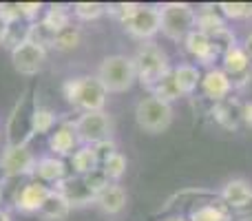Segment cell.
<instances>
[{"instance_id": "obj_1", "label": "cell", "mask_w": 252, "mask_h": 221, "mask_svg": "<svg viewBox=\"0 0 252 221\" xmlns=\"http://www.w3.org/2000/svg\"><path fill=\"white\" fill-rule=\"evenodd\" d=\"M35 109H38L35 91L33 89H27V91L18 97V102L13 104V109L7 117V126H4L7 146H29L31 137H33Z\"/></svg>"}, {"instance_id": "obj_43", "label": "cell", "mask_w": 252, "mask_h": 221, "mask_svg": "<svg viewBox=\"0 0 252 221\" xmlns=\"http://www.w3.org/2000/svg\"><path fill=\"white\" fill-rule=\"evenodd\" d=\"M166 221H188L186 217H179V215H177V217H170V219H166Z\"/></svg>"}, {"instance_id": "obj_30", "label": "cell", "mask_w": 252, "mask_h": 221, "mask_svg": "<svg viewBox=\"0 0 252 221\" xmlns=\"http://www.w3.org/2000/svg\"><path fill=\"white\" fill-rule=\"evenodd\" d=\"M126 166H128V159H126L122 153L118 151V153H113V155H111L109 159L100 166V168H102V173L109 177V182H118V179L124 177Z\"/></svg>"}, {"instance_id": "obj_33", "label": "cell", "mask_w": 252, "mask_h": 221, "mask_svg": "<svg viewBox=\"0 0 252 221\" xmlns=\"http://www.w3.org/2000/svg\"><path fill=\"white\" fill-rule=\"evenodd\" d=\"M27 33H29V25L27 22H13V25H7V31H4L2 38V47H7L9 51L22 44L27 40Z\"/></svg>"}, {"instance_id": "obj_27", "label": "cell", "mask_w": 252, "mask_h": 221, "mask_svg": "<svg viewBox=\"0 0 252 221\" xmlns=\"http://www.w3.org/2000/svg\"><path fill=\"white\" fill-rule=\"evenodd\" d=\"M151 93H153V97L166 102V104H173L175 100H179V97H182L177 82H175V78H173V69H170L168 75H164V78H161L159 82L151 89Z\"/></svg>"}, {"instance_id": "obj_35", "label": "cell", "mask_w": 252, "mask_h": 221, "mask_svg": "<svg viewBox=\"0 0 252 221\" xmlns=\"http://www.w3.org/2000/svg\"><path fill=\"white\" fill-rule=\"evenodd\" d=\"M139 4L137 2H118V4H106V13L109 16H113L115 20H120L124 25L126 20H128L130 16H133L135 11H137Z\"/></svg>"}, {"instance_id": "obj_7", "label": "cell", "mask_w": 252, "mask_h": 221, "mask_svg": "<svg viewBox=\"0 0 252 221\" xmlns=\"http://www.w3.org/2000/svg\"><path fill=\"white\" fill-rule=\"evenodd\" d=\"M73 126L78 133L80 146H93L97 142L111 139V133H113V122L106 111L80 113L78 120H73Z\"/></svg>"}, {"instance_id": "obj_40", "label": "cell", "mask_w": 252, "mask_h": 221, "mask_svg": "<svg viewBox=\"0 0 252 221\" xmlns=\"http://www.w3.org/2000/svg\"><path fill=\"white\" fill-rule=\"evenodd\" d=\"M244 51L248 53V58L252 60V31H250L248 35H246V40H244Z\"/></svg>"}, {"instance_id": "obj_24", "label": "cell", "mask_w": 252, "mask_h": 221, "mask_svg": "<svg viewBox=\"0 0 252 221\" xmlns=\"http://www.w3.org/2000/svg\"><path fill=\"white\" fill-rule=\"evenodd\" d=\"M42 25L49 27L53 33H60L62 29L71 27V7H66V4H51L42 16Z\"/></svg>"}, {"instance_id": "obj_17", "label": "cell", "mask_w": 252, "mask_h": 221, "mask_svg": "<svg viewBox=\"0 0 252 221\" xmlns=\"http://www.w3.org/2000/svg\"><path fill=\"white\" fill-rule=\"evenodd\" d=\"M33 177L42 184H53V186H56V184H60L62 179L69 177V166L64 164V159H60V157H56V155L40 157V159L35 161Z\"/></svg>"}, {"instance_id": "obj_19", "label": "cell", "mask_w": 252, "mask_h": 221, "mask_svg": "<svg viewBox=\"0 0 252 221\" xmlns=\"http://www.w3.org/2000/svg\"><path fill=\"white\" fill-rule=\"evenodd\" d=\"M195 29L201 31L204 35H208V38H217V35H221L223 31L228 29L226 25V18L221 16V13L217 11V9H210V7H204L197 11V18H195Z\"/></svg>"}, {"instance_id": "obj_10", "label": "cell", "mask_w": 252, "mask_h": 221, "mask_svg": "<svg viewBox=\"0 0 252 221\" xmlns=\"http://www.w3.org/2000/svg\"><path fill=\"white\" fill-rule=\"evenodd\" d=\"M49 192H51V186L38 182V179H31V182L16 188V192H13V208L22 215L40 213V208H42V204L47 201Z\"/></svg>"}, {"instance_id": "obj_3", "label": "cell", "mask_w": 252, "mask_h": 221, "mask_svg": "<svg viewBox=\"0 0 252 221\" xmlns=\"http://www.w3.org/2000/svg\"><path fill=\"white\" fill-rule=\"evenodd\" d=\"M135 71H137V82L151 91L164 75L170 73V60L161 47L155 42H142L133 58Z\"/></svg>"}, {"instance_id": "obj_23", "label": "cell", "mask_w": 252, "mask_h": 221, "mask_svg": "<svg viewBox=\"0 0 252 221\" xmlns=\"http://www.w3.org/2000/svg\"><path fill=\"white\" fill-rule=\"evenodd\" d=\"M69 213H71V206L66 204V199L60 195V192H56L51 188V192H49L47 201L42 204V208H40L38 215L44 221H64L69 217Z\"/></svg>"}, {"instance_id": "obj_28", "label": "cell", "mask_w": 252, "mask_h": 221, "mask_svg": "<svg viewBox=\"0 0 252 221\" xmlns=\"http://www.w3.org/2000/svg\"><path fill=\"white\" fill-rule=\"evenodd\" d=\"M27 40L42 49H53V40H56V33H53L49 27L42 25V20H35L29 25V33H27Z\"/></svg>"}, {"instance_id": "obj_21", "label": "cell", "mask_w": 252, "mask_h": 221, "mask_svg": "<svg viewBox=\"0 0 252 221\" xmlns=\"http://www.w3.org/2000/svg\"><path fill=\"white\" fill-rule=\"evenodd\" d=\"M188 221H232V213L221 199H215L210 204L195 206L188 215Z\"/></svg>"}, {"instance_id": "obj_6", "label": "cell", "mask_w": 252, "mask_h": 221, "mask_svg": "<svg viewBox=\"0 0 252 221\" xmlns=\"http://www.w3.org/2000/svg\"><path fill=\"white\" fill-rule=\"evenodd\" d=\"M173 104H166V102L157 100L153 95L139 100L137 106H135V122L144 133L151 135H159L164 130H168L170 124H173Z\"/></svg>"}, {"instance_id": "obj_8", "label": "cell", "mask_w": 252, "mask_h": 221, "mask_svg": "<svg viewBox=\"0 0 252 221\" xmlns=\"http://www.w3.org/2000/svg\"><path fill=\"white\" fill-rule=\"evenodd\" d=\"M35 155L29 146H4L0 153V173L4 179L29 177L35 170Z\"/></svg>"}, {"instance_id": "obj_12", "label": "cell", "mask_w": 252, "mask_h": 221, "mask_svg": "<svg viewBox=\"0 0 252 221\" xmlns=\"http://www.w3.org/2000/svg\"><path fill=\"white\" fill-rule=\"evenodd\" d=\"M53 190L60 192L71 208H82V206L95 204V199H97L95 190L89 186L82 175H69V177L62 179L60 184H56Z\"/></svg>"}, {"instance_id": "obj_22", "label": "cell", "mask_w": 252, "mask_h": 221, "mask_svg": "<svg viewBox=\"0 0 252 221\" xmlns=\"http://www.w3.org/2000/svg\"><path fill=\"white\" fill-rule=\"evenodd\" d=\"M201 71L195 64H177L173 69V78L179 87L182 95H192L197 91V87L201 84Z\"/></svg>"}, {"instance_id": "obj_44", "label": "cell", "mask_w": 252, "mask_h": 221, "mask_svg": "<svg viewBox=\"0 0 252 221\" xmlns=\"http://www.w3.org/2000/svg\"><path fill=\"white\" fill-rule=\"evenodd\" d=\"M0 201H2V184H0Z\"/></svg>"}, {"instance_id": "obj_11", "label": "cell", "mask_w": 252, "mask_h": 221, "mask_svg": "<svg viewBox=\"0 0 252 221\" xmlns=\"http://www.w3.org/2000/svg\"><path fill=\"white\" fill-rule=\"evenodd\" d=\"M11 62L20 75H38L47 62V49L25 40L11 51Z\"/></svg>"}, {"instance_id": "obj_16", "label": "cell", "mask_w": 252, "mask_h": 221, "mask_svg": "<svg viewBox=\"0 0 252 221\" xmlns=\"http://www.w3.org/2000/svg\"><path fill=\"white\" fill-rule=\"evenodd\" d=\"M219 199L228 206L230 210H244L252 204V184L246 179H230L223 184V188L219 190Z\"/></svg>"}, {"instance_id": "obj_4", "label": "cell", "mask_w": 252, "mask_h": 221, "mask_svg": "<svg viewBox=\"0 0 252 221\" xmlns=\"http://www.w3.org/2000/svg\"><path fill=\"white\" fill-rule=\"evenodd\" d=\"M97 80L106 93H126L137 80L135 62L128 56H109L102 60L97 69Z\"/></svg>"}, {"instance_id": "obj_37", "label": "cell", "mask_w": 252, "mask_h": 221, "mask_svg": "<svg viewBox=\"0 0 252 221\" xmlns=\"http://www.w3.org/2000/svg\"><path fill=\"white\" fill-rule=\"evenodd\" d=\"M93 153H95V157H97V164H104L106 159H109L113 153H118V146H115V142L113 139H104V142H97V144H93Z\"/></svg>"}, {"instance_id": "obj_5", "label": "cell", "mask_w": 252, "mask_h": 221, "mask_svg": "<svg viewBox=\"0 0 252 221\" xmlns=\"http://www.w3.org/2000/svg\"><path fill=\"white\" fill-rule=\"evenodd\" d=\"M197 11L188 2H166L159 7V31L173 42H184L195 29Z\"/></svg>"}, {"instance_id": "obj_31", "label": "cell", "mask_w": 252, "mask_h": 221, "mask_svg": "<svg viewBox=\"0 0 252 221\" xmlns=\"http://www.w3.org/2000/svg\"><path fill=\"white\" fill-rule=\"evenodd\" d=\"M71 11H73V16L78 18V20L91 22V20H97V18L104 16L106 4H102V2H75L73 7H71Z\"/></svg>"}, {"instance_id": "obj_39", "label": "cell", "mask_w": 252, "mask_h": 221, "mask_svg": "<svg viewBox=\"0 0 252 221\" xmlns=\"http://www.w3.org/2000/svg\"><path fill=\"white\" fill-rule=\"evenodd\" d=\"M241 122L252 128V100H248V102H244V104H241Z\"/></svg>"}, {"instance_id": "obj_18", "label": "cell", "mask_w": 252, "mask_h": 221, "mask_svg": "<svg viewBox=\"0 0 252 221\" xmlns=\"http://www.w3.org/2000/svg\"><path fill=\"white\" fill-rule=\"evenodd\" d=\"M126 201H128V195H126L124 186H120L118 182H111L104 190L97 195L95 204L100 206L102 213L106 215H120L126 208Z\"/></svg>"}, {"instance_id": "obj_41", "label": "cell", "mask_w": 252, "mask_h": 221, "mask_svg": "<svg viewBox=\"0 0 252 221\" xmlns=\"http://www.w3.org/2000/svg\"><path fill=\"white\" fill-rule=\"evenodd\" d=\"M4 31H7V22H2V18H0V44H2V38H4Z\"/></svg>"}, {"instance_id": "obj_9", "label": "cell", "mask_w": 252, "mask_h": 221, "mask_svg": "<svg viewBox=\"0 0 252 221\" xmlns=\"http://www.w3.org/2000/svg\"><path fill=\"white\" fill-rule=\"evenodd\" d=\"M124 29L130 38L142 40V42H151L153 35L159 33V7L139 4L137 11L124 22Z\"/></svg>"}, {"instance_id": "obj_29", "label": "cell", "mask_w": 252, "mask_h": 221, "mask_svg": "<svg viewBox=\"0 0 252 221\" xmlns=\"http://www.w3.org/2000/svg\"><path fill=\"white\" fill-rule=\"evenodd\" d=\"M80 42H82V31L71 25L66 29H62L60 33H56L53 49H58V51H73L75 47H80Z\"/></svg>"}, {"instance_id": "obj_2", "label": "cell", "mask_w": 252, "mask_h": 221, "mask_svg": "<svg viewBox=\"0 0 252 221\" xmlns=\"http://www.w3.org/2000/svg\"><path fill=\"white\" fill-rule=\"evenodd\" d=\"M62 93H64L66 102L80 113H93V111H104L106 95L102 82L97 75H78L71 78L62 84Z\"/></svg>"}, {"instance_id": "obj_32", "label": "cell", "mask_w": 252, "mask_h": 221, "mask_svg": "<svg viewBox=\"0 0 252 221\" xmlns=\"http://www.w3.org/2000/svg\"><path fill=\"white\" fill-rule=\"evenodd\" d=\"M217 11L230 20H248L252 18V2H219Z\"/></svg>"}, {"instance_id": "obj_20", "label": "cell", "mask_w": 252, "mask_h": 221, "mask_svg": "<svg viewBox=\"0 0 252 221\" xmlns=\"http://www.w3.org/2000/svg\"><path fill=\"white\" fill-rule=\"evenodd\" d=\"M221 69L226 71L228 78H237V75L246 73L250 66V58L248 53L244 51V47L235 44V47H228L226 51L221 53Z\"/></svg>"}, {"instance_id": "obj_15", "label": "cell", "mask_w": 252, "mask_h": 221, "mask_svg": "<svg viewBox=\"0 0 252 221\" xmlns=\"http://www.w3.org/2000/svg\"><path fill=\"white\" fill-rule=\"evenodd\" d=\"M199 89L204 91V95L208 97V100L223 102V100H228V95H230L232 82H230V78L226 75V71L213 66V69H208L204 75H201Z\"/></svg>"}, {"instance_id": "obj_36", "label": "cell", "mask_w": 252, "mask_h": 221, "mask_svg": "<svg viewBox=\"0 0 252 221\" xmlns=\"http://www.w3.org/2000/svg\"><path fill=\"white\" fill-rule=\"evenodd\" d=\"M0 18L7 25H13V22H25L20 13V2H0Z\"/></svg>"}, {"instance_id": "obj_14", "label": "cell", "mask_w": 252, "mask_h": 221, "mask_svg": "<svg viewBox=\"0 0 252 221\" xmlns=\"http://www.w3.org/2000/svg\"><path fill=\"white\" fill-rule=\"evenodd\" d=\"M49 148L56 157H71L75 151L80 148V139L78 133H75V126L73 122H60L56 126V130H51L49 135Z\"/></svg>"}, {"instance_id": "obj_26", "label": "cell", "mask_w": 252, "mask_h": 221, "mask_svg": "<svg viewBox=\"0 0 252 221\" xmlns=\"http://www.w3.org/2000/svg\"><path fill=\"white\" fill-rule=\"evenodd\" d=\"M71 168H73V175H89V173H93V170L100 168L93 148L91 146H80L78 151L71 155Z\"/></svg>"}, {"instance_id": "obj_34", "label": "cell", "mask_w": 252, "mask_h": 221, "mask_svg": "<svg viewBox=\"0 0 252 221\" xmlns=\"http://www.w3.org/2000/svg\"><path fill=\"white\" fill-rule=\"evenodd\" d=\"M53 126H56V113L47 106H40L35 109L33 115V135H44V133H51Z\"/></svg>"}, {"instance_id": "obj_38", "label": "cell", "mask_w": 252, "mask_h": 221, "mask_svg": "<svg viewBox=\"0 0 252 221\" xmlns=\"http://www.w3.org/2000/svg\"><path fill=\"white\" fill-rule=\"evenodd\" d=\"M42 2H20V13H22V20L27 22V25H31V22H35V18L40 16V11H42Z\"/></svg>"}, {"instance_id": "obj_42", "label": "cell", "mask_w": 252, "mask_h": 221, "mask_svg": "<svg viewBox=\"0 0 252 221\" xmlns=\"http://www.w3.org/2000/svg\"><path fill=\"white\" fill-rule=\"evenodd\" d=\"M0 221H11V215L7 210H0Z\"/></svg>"}, {"instance_id": "obj_25", "label": "cell", "mask_w": 252, "mask_h": 221, "mask_svg": "<svg viewBox=\"0 0 252 221\" xmlns=\"http://www.w3.org/2000/svg\"><path fill=\"white\" fill-rule=\"evenodd\" d=\"M213 117L223 128H237V124H239V120H241V106H237L235 102H230V100L217 102L213 109Z\"/></svg>"}, {"instance_id": "obj_13", "label": "cell", "mask_w": 252, "mask_h": 221, "mask_svg": "<svg viewBox=\"0 0 252 221\" xmlns=\"http://www.w3.org/2000/svg\"><path fill=\"white\" fill-rule=\"evenodd\" d=\"M184 44H186V51L190 53V56L195 58L199 64L208 66V69H213V64L219 60V58H221V53H223L221 47H219L213 38L204 35L201 31H197V29H192L190 33L186 35Z\"/></svg>"}]
</instances>
